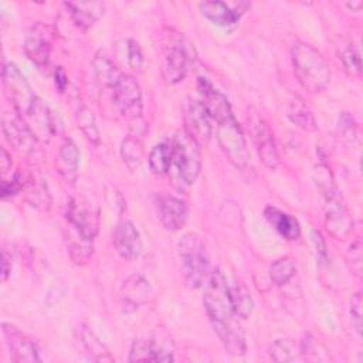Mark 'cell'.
Segmentation results:
<instances>
[{
	"label": "cell",
	"mask_w": 363,
	"mask_h": 363,
	"mask_svg": "<svg viewBox=\"0 0 363 363\" xmlns=\"http://www.w3.org/2000/svg\"><path fill=\"white\" fill-rule=\"evenodd\" d=\"M203 303L225 352L231 356H242L247 352L245 336L231 303L230 286L220 268L210 272L204 284Z\"/></svg>",
	"instance_id": "6da1fadb"
},
{
	"label": "cell",
	"mask_w": 363,
	"mask_h": 363,
	"mask_svg": "<svg viewBox=\"0 0 363 363\" xmlns=\"http://www.w3.org/2000/svg\"><path fill=\"white\" fill-rule=\"evenodd\" d=\"M291 60L298 82L306 91L318 94L326 89L330 82V68L319 50L305 41L294 43Z\"/></svg>",
	"instance_id": "7a4b0ae2"
},
{
	"label": "cell",
	"mask_w": 363,
	"mask_h": 363,
	"mask_svg": "<svg viewBox=\"0 0 363 363\" xmlns=\"http://www.w3.org/2000/svg\"><path fill=\"white\" fill-rule=\"evenodd\" d=\"M172 145V166L167 174H173L180 186L193 184L201 169L200 145L183 129L173 135Z\"/></svg>",
	"instance_id": "3957f363"
},
{
	"label": "cell",
	"mask_w": 363,
	"mask_h": 363,
	"mask_svg": "<svg viewBox=\"0 0 363 363\" xmlns=\"http://www.w3.org/2000/svg\"><path fill=\"white\" fill-rule=\"evenodd\" d=\"M216 123L218 145L230 163L242 174H251L254 172V166L247 147V140L234 113L216 121Z\"/></svg>",
	"instance_id": "277c9868"
},
{
	"label": "cell",
	"mask_w": 363,
	"mask_h": 363,
	"mask_svg": "<svg viewBox=\"0 0 363 363\" xmlns=\"http://www.w3.org/2000/svg\"><path fill=\"white\" fill-rule=\"evenodd\" d=\"M179 257L186 284L190 288L203 286L210 275V262L201 237L196 233H186L179 241Z\"/></svg>",
	"instance_id": "5b68a950"
},
{
	"label": "cell",
	"mask_w": 363,
	"mask_h": 363,
	"mask_svg": "<svg viewBox=\"0 0 363 363\" xmlns=\"http://www.w3.org/2000/svg\"><path fill=\"white\" fill-rule=\"evenodd\" d=\"M1 82L6 98L13 105L16 113L24 119L34 109L40 98L34 94L26 77L13 62H6L3 65Z\"/></svg>",
	"instance_id": "8992f818"
},
{
	"label": "cell",
	"mask_w": 363,
	"mask_h": 363,
	"mask_svg": "<svg viewBox=\"0 0 363 363\" xmlns=\"http://www.w3.org/2000/svg\"><path fill=\"white\" fill-rule=\"evenodd\" d=\"M111 91L113 104L125 119H140L143 111L142 88L135 77L129 74H122Z\"/></svg>",
	"instance_id": "52a82bcc"
},
{
	"label": "cell",
	"mask_w": 363,
	"mask_h": 363,
	"mask_svg": "<svg viewBox=\"0 0 363 363\" xmlns=\"http://www.w3.org/2000/svg\"><path fill=\"white\" fill-rule=\"evenodd\" d=\"M64 218L85 238L95 240L99 231V210L82 197H71L67 203Z\"/></svg>",
	"instance_id": "ba28073f"
},
{
	"label": "cell",
	"mask_w": 363,
	"mask_h": 363,
	"mask_svg": "<svg viewBox=\"0 0 363 363\" xmlns=\"http://www.w3.org/2000/svg\"><path fill=\"white\" fill-rule=\"evenodd\" d=\"M325 225L328 233L336 240H345L353 230V216L350 214L339 190L325 196Z\"/></svg>",
	"instance_id": "9c48e42d"
},
{
	"label": "cell",
	"mask_w": 363,
	"mask_h": 363,
	"mask_svg": "<svg viewBox=\"0 0 363 363\" xmlns=\"http://www.w3.org/2000/svg\"><path fill=\"white\" fill-rule=\"evenodd\" d=\"M184 130L199 143H207L213 133L211 118L199 99L187 98L182 105Z\"/></svg>",
	"instance_id": "30bf717a"
},
{
	"label": "cell",
	"mask_w": 363,
	"mask_h": 363,
	"mask_svg": "<svg viewBox=\"0 0 363 363\" xmlns=\"http://www.w3.org/2000/svg\"><path fill=\"white\" fill-rule=\"evenodd\" d=\"M1 129L7 142L18 152L33 153L37 149L38 139L27 125V122L18 115H3Z\"/></svg>",
	"instance_id": "8fae6325"
},
{
	"label": "cell",
	"mask_w": 363,
	"mask_h": 363,
	"mask_svg": "<svg viewBox=\"0 0 363 363\" xmlns=\"http://www.w3.org/2000/svg\"><path fill=\"white\" fill-rule=\"evenodd\" d=\"M251 135H252L257 153L262 160V163L268 169L275 170L279 164V155L275 145L274 133L262 118L254 116L251 119Z\"/></svg>",
	"instance_id": "7c38bea8"
},
{
	"label": "cell",
	"mask_w": 363,
	"mask_h": 363,
	"mask_svg": "<svg viewBox=\"0 0 363 363\" xmlns=\"http://www.w3.org/2000/svg\"><path fill=\"white\" fill-rule=\"evenodd\" d=\"M3 336L13 362L34 363L41 360L35 343L14 325L3 323Z\"/></svg>",
	"instance_id": "4fadbf2b"
},
{
	"label": "cell",
	"mask_w": 363,
	"mask_h": 363,
	"mask_svg": "<svg viewBox=\"0 0 363 363\" xmlns=\"http://www.w3.org/2000/svg\"><path fill=\"white\" fill-rule=\"evenodd\" d=\"M24 52L37 67L48 64L51 54V30L48 26L37 23L28 30L24 41Z\"/></svg>",
	"instance_id": "5bb4252c"
},
{
	"label": "cell",
	"mask_w": 363,
	"mask_h": 363,
	"mask_svg": "<svg viewBox=\"0 0 363 363\" xmlns=\"http://www.w3.org/2000/svg\"><path fill=\"white\" fill-rule=\"evenodd\" d=\"M190 51L189 47L184 44L182 38L173 43L164 54V64H163V78L169 85H174L184 79L189 64H190Z\"/></svg>",
	"instance_id": "9a60e30c"
},
{
	"label": "cell",
	"mask_w": 363,
	"mask_h": 363,
	"mask_svg": "<svg viewBox=\"0 0 363 363\" xmlns=\"http://www.w3.org/2000/svg\"><path fill=\"white\" fill-rule=\"evenodd\" d=\"M115 251L123 259H135L142 252V238L136 225L129 220H121L112 231Z\"/></svg>",
	"instance_id": "2e32d148"
},
{
	"label": "cell",
	"mask_w": 363,
	"mask_h": 363,
	"mask_svg": "<svg viewBox=\"0 0 363 363\" xmlns=\"http://www.w3.org/2000/svg\"><path fill=\"white\" fill-rule=\"evenodd\" d=\"M247 3H224V1H201L199 4V9L208 21H211L216 26L220 27H231L238 23L245 9H241V6H245Z\"/></svg>",
	"instance_id": "e0dca14e"
},
{
	"label": "cell",
	"mask_w": 363,
	"mask_h": 363,
	"mask_svg": "<svg viewBox=\"0 0 363 363\" xmlns=\"http://www.w3.org/2000/svg\"><path fill=\"white\" fill-rule=\"evenodd\" d=\"M189 217L186 203L173 196L159 199V218L167 231H179L184 227Z\"/></svg>",
	"instance_id": "ac0fdd59"
},
{
	"label": "cell",
	"mask_w": 363,
	"mask_h": 363,
	"mask_svg": "<svg viewBox=\"0 0 363 363\" xmlns=\"http://www.w3.org/2000/svg\"><path fill=\"white\" fill-rule=\"evenodd\" d=\"M152 296V288L149 281L139 275H130L121 288V302L126 311H135L145 305Z\"/></svg>",
	"instance_id": "d6986e66"
},
{
	"label": "cell",
	"mask_w": 363,
	"mask_h": 363,
	"mask_svg": "<svg viewBox=\"0 0 363 363\" xmlns=\"http://www.w3.org/2000/svg\"><path fill=\"white\" fill-rule=\"evenodd\" d=\"M62 237L65 241L67 251L75 264H86L94 254V241L85 238L75 227L64 223Z\"/></svg>",
	"instance_id": "ffe728a7"
},
{
	"label": "cell",
	"mask_w": 363,
	"mask_h": 363,
	"mask_svg": "<svg viewBox=\"0 0 363 363\" xmlns=\"http://www.w3.org/2000/svg\"><path fill=\"white\" fill-rule=\"evenodd\" d=\"M64 6L72 23L81 30L92 27L105 11V4L102 1H68L64 3Z\"/></svg>",
	"instance_id": "44dd1931"
},
{
	"label": "cell",
	"mask_w": 363,
	"mask_h": 363,
	"mask_svg": "<svg viewBox=\"0 0 363 363\" xmlns=\"http://www.w3.org/2000/svg\"><path fill=\"white\" fill-rule=\"evenodd\" d=\"M55 167L61 177L67 182L72 183L77 180L79 167V149L71 138H67L61 143L55 159Z\"/></svg>",
	"instance_id": "7402d4cb"
},
{
	"label": "cell",
	"mask_w": 363,
	"mask_h": 363,
	"mask_svg": "<svg viewBox=\"0 0 363 363\" xmlns=\"http://www.w3.org/2000/svg\"><path fill=\"white\" fill-rule=\"evenodd\" d=\"M264 217L278 231V234L281 237H284L285 240L295 241L299 238L301 225L294 216L284 213L277 207L267 206L264 208Z\"/></svg>",
	"instance_id": "603a6c76"
},
{
	"label": "cell",
	"mask_w": 363,
	"mask_h": 363,
	"mask_svg": "<svg viewBox=\"0 0 363 363\" xmlns=\"http://www.w3.org/2000/svg\"><path fill=\"white\" fill-rule=\"evenodd\" d=\"M77 339L79 340L82 349L88 354V357L94 362H115L113 356L109 353L108 347L102 343V340L95 335V332L86 325H79L75 330Z\"/></svg>",
	"instance_id": "cb8c5ba5"
},
{
	"label": "cell",
	"mask_w": 363,
	"mask_h": 363,
	"mask_svg": "<svg viewBox=\"0 0 363 363\" xmlns=\"http://www.w3.org/2000/svg\"><path fill=\"white\" fill-rule=\"evenodd\" d=\"M92 67H94V74L96 81L105 86L112 89L113 85L116 84V81L119 79V77L122 75V72L118 71L116 65L104 54L98 52L94 60H92Z\"/></svg>",
	"instance_id": "d4e9b609"
},
{
	"label": "cell",
	"mask_w": 363,
	"mask_h": 363,
	"mask_svg": "<svg viewBox=\"0 0 363 363\" xmlns=\"http://www.w3.org/2000/svg\"><path fill=\"white\" fill-rule=\"evenodd\" d=\"M149 167L153 174L163 176L167 174L172 166V145L169 142H160L155 145L147 157Z\"/></svg>",
	"instance_id": "484cf974"
},
{
	"label": "cell",
	"mask_w": 363,
	"mask_h": 363,
	"mask_svg": "<svg viewBox=\"0 0 363 363\" xmlns=\"http://www.w3.org/2000/svg\"><path fill=\"white\" fill-rule=\"evenodd\" d=\"M288 118L292 121V123H295L296 126H299L301 129H303L306 132H315L318 129L316 119H315L312 111L303 104L302 99L295 98L289 104Z\"/></svg>",
	"instance_id": "4316f807"
},
{
	"label": "cell",
	"mask_w": 363,
	"mask_h": 363,
	"mask_svg": "<svg viewBox=\"0 0 363 363\" xmlns=\"http://www.w3.org/2000/svg\"><path fill=\"white\" fill-rule=\"evenodd\" d=\"M230 298L234 308V312L238 318L247 319L251 316L254 311V301L248 291V288L244 284H234L230 286Z\"/></svg>",
	"instance_id": "83f0119b"
},
{
	"label": "cell",
	"mask_w": 363,
	"mask_h": 363,
	"mask_svg": "<svg viewBox=\"0 0 363 363\" xmlns=\"http://www.w3.org/2000/svg\"><path fill=\"white\" fill-rule=\"evenodd\" d=\"M121 157L123 160V163L129 167V169H136L142 160V155H143V143L139 138V135H128L122 139L121 142Z\"/></svg>",
	"instance_id": "f1b7e54d"
},
{
	"label": "cell",
	"mask_w": 363,
	"mask_h": 363,
	"mask_svg": "<svg viewBox=\"0 0 363 363\" xmlns=\"http://www.w3.org/2000/svg\"><path fill=\"white\" fill-rule=\"evenodd\" d=\"M295 272L296 265L289 255L275 259L269 267V278L277 286L286 285L295 277Z\"/></svg>",
	"instance_id": "f546056e"
},
{
	"label": "cell",
	"mask_w": 363,
	"mask_h": 363,
	"mask_svg": "<svg viewBox=\"0 0 363 363\" xmlns=\"http://www.w3.org/2000/svg\"><path fill=\"white\" fill-rule=\"evenodd\" d=\"M75 116H77V123H78L79 129L82 130V133L85 135V138L91 143L98 145L101 140V135H99V129L96 126V121H95L92 111L89 108H86L85 105H81V106H78Z\"/></svg>",
	"instance_id": "4dcf8cb0"
},
{
	"label": "cell",
	"mask_w": 363,
	"mask_h": 363,
	"mask_svg": "<svg viewBox=\"0 0 363 363\" xmlns=\"http://www.w3.org/2000/svg\"><path fill=\"white\" fill-rule=\"evenodd\" d=\"M339 58L342 61L345 71L349 75H352V77L360 75L362 61H360V52H359V48L356 47V44L349 43L345 47H342V50L339 52Z\"/></svg>",
	"instance_id": "1f68e13d"
},
{
	"label": "cell",
	"mask_w": 363,
	"mask_h": 363,
	"mask_svg": "<svg viewBox=\"0 0 363 363\" xmlns=\"http://www.w3.org/2000/svg\"><path fill=\"white\" fill-rule=\"evenodd\" d=\"M28 200L33 206L47 210L51 204V197L47 189V183L43 179H30L28 184Z\"/></svg>",
	"instance_id": "d6a6232c"
},
{
	"label": "cell",
	"mask_w": 363,
	"mask_h": 363,
	"mask_svg": "<svg viewBox=\"0 0 363 363\" xmlns=\"http://www.w3.org/2000/svg\"><path fill=\"white\" fill-rule=\"evenodd\" d=\"M313 177H315V183H316L318 189L320 190V193L323 194V197L333 193L335 190H337L335 180H333V174L326 163H320L315 167Z\"/></svg>",
	"instance_id": "836d02e7"
},
{
	"label": "cell",
	"mask_w": 363,
	"mask_h": 363,
	"mask_svg": "<svg viewBox=\"0 0 363 363\" xmlns=\"http://www.w3.org/2000/svg\"><path fill=\"white\" fill-rule=\"evenodd\" d=\"M129 362H153L150 339H135L129 350Z\"/></svg>",
	"instance_id": "e575fe53"
},
{
	"label": "cell",
	"mask_w": 363,
	"mask_h": 363,
	"mask_svg": "<svg viewBox=\"0 0 363 363\" xmlns=\"http://www.w3.org/2000/svg\"><path fill=\"white\" fill-rule=\"evenodd\" d=\"M299 350L303 354V357L308 359V360H325V359H328L326 356L318 353V352L326 353L328 349L316 337H313L312 335H305L303 336V339L301 342V349Z\"/></svg>",
	"instance_id": "d590c367"
},
{
	"label": "cell",
	"mask_w": 363,
	"mask_h": 363,
	"mask_svg": "<svg viewBox=\"0 0 363 363\" xmlns=\"http://www.w3.org/2000/svg\"><path fill=\"white\" fill-rule=\"evenodd\" d=\"M295 347L288 339H277L271 347L269 354L277 362H292L295 360Z\"/></svg>",
	"instance_id": "8d00e7d4"
},
{
	"label": "cell",
	"mask_w": 363,
	"mask_h": 363,
	"mask_svg": "<svg viewBox=\"0 0 363 363\" xmlns=\"http://www.w3.org/2000/svg\"><path fill=\"white\" fill-rule=\"evenodd\" d=\"M363 299H362V292H356L352 299H350V320H352V326L356 332V335L360 337L362 336V329H363Z\"/></svg>",
	"instance_id": "74e56055"
},
{
	"label": "cell",
	"mask_w": 363,
	"mask_h": 363,
	"mask_svg": "<svg viewBox=\"0 0 363 363\" xmlns=\"http://www.w3.org/2000/svg\"><path fill=\"white\" fill-rule=\"evenodd\" d=\"M337 128H339V132L343 135V138L349 142L354 140L356 139V130H357V126H356V121L353 118L352 113L349 112H342L339 115V121H337Z\"/></svg>",
	"instance_id": "f35d334b"
},
{
	"label": "cell",
	"mask_w": 363,
	"mask_h": 363,
	"mask_svg": "<svg viewBox=\"0 0 363 363\" xmlns=\"http://www.w3.org/2000/svg\"><path fill=\"white\" fill-rule=\"evenodd\" d=\"M347 262L352 268V272L360 278V275H362V244H360V241H356L349 247Z\"/></svg>",
	"instance_id": "ab89813d"
},
{
	"label": "cell",
	"mask_w": 363,
	"mask_h": 363,
	"mask_svg": "<svg viewBox=\"0 0 363 363\" xmlns=\"http://www.w3.org/2000/svg\"><path fill=\"white\" fill-rule=\"evenodd\" d=\"M23 176L20 172H16L10 180H3L1 183V197L7 199L16 196L23 189Z\"/></svg>",
	"instance_id": "60d3db41"
},
{
	"label": "cell",
	"mask_w": 363,
	"mask_h": 363,
	"mask_svg": "<svg viewBox=\"0 0 363 363\" xmlns=\"http://www.w3.org/2000/svg\"><path fill=\"white\" fill-rule=\"evenodd\" d=\"M126 52H128V62L130 68L140 69L143 64V52L140 50L139 43L135 40H129L126 45Z\"/></svg>",
	"instance_id": "b9f144b4"
},
{
	"label": "cell",
	"mask_w": 363,
	"mask_h": 363,
	"mask_svg": "<svg viewBox=\"0 0 363 363\" xmlns=\"http://www.w3.org/2000/svg\"><path fill=\"white\" fill-rule=\"evenodd\" d=\"M311 238H312V242H313V245L316 248V257H318L319 262H326L328 251H326L325 238L322 237V234L318 230H312L311 231Z\"/></svg>",
	"instance_id": "7bdbcfd3"
},
{
	"label": "cell",
	"mask_w": 363,
	"mask_h": 363,
	"mask_svg": "<svg viewBox=\"0 0 363 363\" xmlns=\"http://www.w3.org/2000/svg\"><path fill=\"white\" fill-rule=\"evenodd\" d=\"M11 272V252L9 254L7 248H3L1 251V279L3 282L7 281Z\"/></svg>",
	"instance_id": "ee69618b"
},
{
	"label": "cell",
	"mask_w": 363,
	"mask_h": 363,
	"mask_svg": "<svg viewBox=\"0 0 363 363\" xmlns=\"http://www.w3.org/2000/svg\"><path fill=\"white\" fill-rule=\"evenodd\" d=\"M54 82H55V86L58 88L60 92H64L68 86V77L64 71L62 67H57L55 71H54Z\"/></svg>",
	"instance_id": "f6af8a7d"
},
{
	"label": "cell",
	"mask_w": 363,
	"mask_h": 363,
	"mask_svg": "<svg viewBox=\"0 0 363 363\" xmlns=\"http://www.w3.org/2000/svg\"><path fill=\"white\" fill-rule=\"evenodd\" d=\"M0 167H1V174L4 176L9 169L11 167V159H10V155L7 153V150L3 147L1 149V156H0Z\"/></svg>",
	"instance_id": "bcb514c9"
},
{
	"label": "cell",
	"mask_w": 363,
	"mask_h": 363,
	"mask_svg": "<svg viewBox=\"0 0 363 363\" xmlns=\"http://www.w3.org/2000/svg\"><path fill=\"white\" fill-rule=\"evenodd\" d=\"M362 1H356V3H346V7H349V9H352V10H356V11H359L360 10V7H362Z\"/></svg>",
	"instance_id": "7dc6e473"
}]
</instances>
